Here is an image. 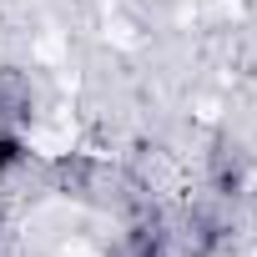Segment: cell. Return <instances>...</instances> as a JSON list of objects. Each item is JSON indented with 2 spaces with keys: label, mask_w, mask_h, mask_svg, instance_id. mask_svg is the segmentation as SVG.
<instances>
[{
  "label": "cell",
  "mask_w": 257,
  "mask_h": 257,
  "mask_svg": "<svg viewBox=\"0 0 257 257\" xmlns=\"http://www.w3.org/2000/svg\"><path fill=\"white\" fill-rule=\"evenodd\" d=\"M36 116V91L21 66H0V132H26Z\"/></svg>",
  "instance_id": "cell-1"
},
{
  "label": "cell",
  "mask_w": 257,
  "mask_h": 257,
  "mask_svg": "<svg viewBox=\"0 0 257 257\" xmlns=\"http://www.w3.org/2000/svg\"><path fill=\"white\" fill-rule=\"evenodd\" d=\"M126 257H172V227L157 207H137L126 227Z\"/></svg>",
  "instance_id": "cell-2"
},
{
  "label": "cell",
  "mask_w": 257,
  "mask_h": 257,
  "mask_svg": "<svg viewBox=\"0 0 257 257\" xmlns=\"http://www.w3.org/2000/svg\"><path fill=\"white\" fill-rule=\"evenodd\" d=\"M242 182H247V157H242V147L217 142V152H212V187H217L222 197H237Z\"/></svg>",
  "instance_id": "cell-4"
},
{
  "label": "cell",
  "mask_w": 257,
  "mask_h": 257,
  "mask_svg": "<svg viewBox=\"0 0 257 257\" xmlns=\"http://www.w3.org/2000/svg\"><path fill=\"white\" fill-rule=\"evenodd\" d=\"M227 217H217V212H192L187 217V247H192V257H212V252H222L227 247Z\"/></svg>",
  "instance_id": "cell-3"
},
{
  "label": "cell",
  "mask_w": 257,
  "mask_h": 257,
  "mask_svg": "<svg viewBox=\"0 0 257 257\" xmlns=\"http://www.w3.org/2000/svg\"><path fill=\"white\" fill-rule=\"evenodd\" d=\"M6 242H11V227H6V212H0V252H6Z\"/></svg>",
  "instance_id": "cell-6"
},
{
  "label": "cell",
  "mask_w": 257,
  "mask_h": 257,
  "mask_svg": "<svg viewBox=\"0 0 257 257\" xmlns=\"http://www.w3.org/2000/svg\"><path fill=\"white\" fill-rule=\"evenodd\" d=\"M26 162H31L26 137H21V132H0V177L16 172V167H26Z\"/></svg>",
  "instance_id": "cell-5"
}]
</instances>
